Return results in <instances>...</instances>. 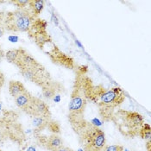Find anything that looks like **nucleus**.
<instances>
[{"instance_id": "4", "label": "nucleus", "mask_w": 151, "mask_h": 151, "mask_svg": "<svg viewBox=\"0 0 151 151\" xmlns=\"http://www.w3.org/2000/svg\"><path fill=\"white\" fill-rule=\"evenodd\" d=\"M76 134L83 151H101L105 146V132L87 120Z\"/></svg>"}, {"instance_id": "3", "label": "nucleus", "mask_w": 151, "mask_h": 151, "mask_svg": "<svg viewBox=\"0 0 151 151\" xmlns=\"http://www.w3.org/2000/svg\"><path fill=\"white\" fill-rule=\"evenodd\" d=\"M125 100V94L119 87L105 89L95 104L98 105L99 113L104 122L111 121L112 116L118 108Z\"/></svg>"}, {"instance_id": "27", "label": "nucleus", "mask_w": 151, "mask_h": 151, "mask_svg": "<svg viewBox=\"0 0 151 151\" xmlns=\"http://www.w3.org/2000/svg\"><path fill=\"white\" fill-rule=\"evenodd\" d=\"M0 151H2V150H0Z\"/></svg>"}, {"instance_id": "11", "label": "nucleus", "mask_w": 151, "mask_h": 151, "mask_svg": "<svg viewBox=\"0 0 151 151\" xmlns=\"http://www.w3.org/2000/svg\"><path fill=\"white\" fill-rule=\"evenodd\" d=\"M29 115L33 116H46L50 117V111L49 107L44 101L38 98H33V102L29 112Z\"/></svg>"}, {"instance_id": "9", "label": "nucleus", "mask_w": 151, "mask_h": 151, "mask_svg": "<svg viewBox=\"0 0 151 151\" xmlns=\"http://www.w3.org/2000/svg\"><path fill=\"white\" fill-rule=\"evenodd\" d=\"M47 55L49 56L50 60L54 64L63 67L67 69H76L77 66L73 58L68 55L64 52H62L58 47L53 45L52 47L47 52Z\"/></svg>"}, {"instance_id": "12", "label": "nucleus", "mask_w": 151, "mask_h": 151, "mask_svg": "<svg viewBox=\"0 0 151 151\" xmlns=\"http://www.w3.org/2000/svg\"><path fill=\"white\" fill-rule=\"evenodd\" d=\"M33 98L34 97L31 96V94L28 91H25L24 93H21L20 95L15 98V102H16V105L20 109H22L23 111L29 114L31 105H32V102H33Z\"/></svg>"}, {"instance_id": "23", "label": "nucleus", "mask_w": 151, "mask_h": 151, "mask_svg": "<svg viewBox=\"0 0 151 151\" xmlns=\"http://www.w3.org/2000/svg\"><path fill=\"white\" fill-rule=\"evenodd\" d=\"M56 151H74L72 149H70V148H68V147H64V146H62L61 148H60L58 150Z\"/></svg>"}, {"instance_id": "16", "label": "nucleus", "mask_w": 151, "mask_h": 151, "mask_svg": "<svg viewBox=\"0 0 151 151\" xmlns=\"http://www.w3.org/2000/svg\"><path fill=\"white\" fill-rule=\"evenodd\" d=\"M50 121V117L46 116H33L32 124L37 130L41 131L47 127L48 122Z\"/></svg>"}, {"instance_id": "17", "label": "nucleus", "mask_w": 151, "mask_h": 151, "mask_svg": "<svg viewBox=\"0 0 151 151\" xmlns=\"http://www.w3.org/2000/svg\"><path fill=\"white\" fill-rule=\"evenodd\" d=\"M141 138L146 140H151V127L149 124H143L139 129V133H138Z\"/></svg>"}, {"instance_id": "2", "label": "nucleus", "mask_w": 151, "mask_h": 151, "mask_svg": "<svg viewBox=\"0 0 151 151\" xmlns=\"http://www.w3.org/2000/svg\"><path fill=\"white\" fill-rule=\"evenodd\" d=\"M111 121L124 137L134 138L138 136L140 128L144 124V117L137 111L118 109Z\"/></svg>"}, {"instance_id": "18", "label": "nucleus", "mask_w": 151, "mask_h": 151, "mask_svg": "<svg viewBox=\"0 0 151 151\" xmlns=\"http://www.w3.org/2000/svg\"><path fill=\"white\" fill-rule=\"evenodd\" d=\"M47 128L49 129L50 131L54 132L55 134L60 133V124H59L57 122L53 121V120H50V121L48 122Z\"/></svg>"}, {"instance_id": "14", "label": "nucleus", "mask_w": 151, "mask_h": 151, "mask_svg": "<svg viewBox=\"0 0 151 151\" xmlns=\"http://www.w3.org/2000/svg\"><path fill=\"white\" fill-rule=\"evenodd\" d=\"M44 4L45 2L42 0H29L28 5L29 10L35 18H37V17L42 13L44 8Z\"/></svg>"}, {"instance_id": "21", "label": "nucleus", "mask_w": 151, "mask_h": 151, "mask_svg": "<svg viewBox=\"0 0 151 151\" xmlns=\"http://www.w3.org/2000/svg\"><path fill=\"white\" fill-rule=\"evenodd\" d=\"M4 14L0 12V37H2L4 34V28L3 26V22H4Z\"/></svg>"}, {"instance_id": "1", "label": "nucleus", "mask_w": 151, "mask_h": 151, "mask_svg": "<svg viewBox=\"0 0 151 151\" xmlns=\"http://www.w3.org/2000/svg\"><path fill=\"white\" fill-rule=\"evenodd\" d=\"M87 105V99L85 96L81 86V71L80 67L76 68V79L71 93L68 105V120L71 127L75 133L86 121L85 111Z\"/></svg>"}, {"instance_id": "5", "label": "nucleus", "mask_w": 151, "mask_h": 151, "mask_svg": "<svg viewBox=\"0 0 151 151\" xmlns=\"http://www.w3.org/2000/svg\"><path fill=\"white\" fill-rule=\"evenodd\" d=\"M36 19L28 8L17 9L4 14L3 26L5 30L12 32L28 31L32 22Z\"/></svg>"}, {"instance_id": "25", "label": "nucleus", "mask_w": 151, "mask_h": 151, "mask_svg": "<svg viewBox=\"0 0 151 151\" xmlns=\"http://www.w3.org/2000/svg\"><path fill=\"white\" fill-rule=\"evenodd\" d=\"M4 76H3V74L0 73V91H1V87H2V86H3V84H4Z\"/></svg>"}, {"instance_id": "26", "label": "nucleus", "mask_w": 151, "mask_h": 151, "mask_svg": "<svg viewBox=\"0 0 151 151\" xmlns=\"http://www.w3.org/2000/svg\"><path fill=\"white\" fill-rule=\"evenodd\" d=\"M27 151H35V148H33V147H30V148L28 149V150Z\"/></svg>"}, {"instance_id": "10", "label": "nucleus", "mask_w": 151, "mask_h": 151, "mask_svg": "<svg viewBox=\"0 0 151 151\" xmlns=\"http://www.w3.org/2000/svg\"><path fill=\"white\" fill-rule=\"evenodd\" d=\"M64 91V86L62 84L58 81H54L51 80L50 81L47 82L46 84L42 86V93L43 97L47 99H53L59 93H62Z\"/></svg>"}, {"instance_id": "13", "label": "nucleus", "mask_w": 151, "mask_h": 151, "mask_svg": "<svg viewBox=\"0 0 151 151\" xmlns=\"http://www.w3.org/2000/svg\"><path fill=\"white\" fill-rule=\"evenodd\" d=\"M62 146H63V141L56 134H53L47 140L46 147L48 150L56 151Z\"/></svg>"}, {"instance_id": "6", "label": "nucleus", "mask_w": 151, "mask_h": 151, "mask_svg": "<svg viewBox=\"0 0 151 151\" xmlns=\"http://www.w3.org/2000/svg\"><path fill=\"white\" fill-rule=\"evenodd\" d=\"M47 25L46 21L36 18L32 22L28 30L29 38H31L41 49H43L47 44L52 42L51 36L47 31Z\"/></svg>"}, {"instance_id": "20", "label": "nucleus", "mask_w": 151, "mask_h": 151, "mask_svg": "<svg viewBox=\"0 0 151 151\" xmlns=\"http://www.w3.org/2000/svg\"><path fill=\"white\" fill-rule=\"evenodd\" d=\"M101 151H124V148L120 145H105Z\"/></svg>"}, {"instance_id": "24", "label": "nucleus", "mask_w": 151, "mask_h": 151, "mask_svg": "<svg viewBox=\"0 0 151 151\" xmlns=\"http://www.w3.org/2000/svg\"><path fill=\"white\" fill-rule=\"evenodd\" d=\"M5 56V53L3 51V49L1 48V47H0V62L2 61V60H3V58Z\"/></svg>"}, {"instance_id": "19", "label": "nucleus", "mask_w": 151, "mask_h": 151, "mask_svg": "<svg viewBox=\"0 0 151 151\" xmlns=\"http://www.w3.org/2000/svg\"><path fill=\"white\" fill-rule=\"evenodd\" d=\"M29 0H12L11 1V3L15 4L18 9L27 8V6L29 5Z\"/></svg>"}, {"instance_id": "22", "label": "nucleus", "mask_w": 151, "mask_h": 151, "mask_svg": "<svg viewBox=\"0 0 151 151\" xmlns=\"http://www.w3.org/2000/svg\"><path fill=\"white\" fill-rule=\"evenodd\" d=\"M145 146H146L147 151H151V140H148V141H147Z\"/></svg>"}, {"instance_id": "15", "label": "nucleus", "mask_w": 151, "mask_h": 151, "mask_svg": "<svg viewBox=\"0 0 151 151\" xmlns=\"http://www.w3.org/2000/svg\"><path fill=\"white\" fill-rule=\"evenodd\" d=\"M25 91H27L25 86H23V83H21L20 81H11L9 83V92L14 99L17 96L20 95L21 93H24Z\"/></svg>"}, {"instance_id": "7", "label": "nucleus", "mask_w": 151, "mask_h": 151, "mask_svg": "<svg viewBox=\"0 0 151 151\" xmlns=\"http://www.w3.org/2000/svg\"><path fill=\"white\" fill-rule=\"evenodd\" d=\"M19 70L22 75L26 80L31 81L41 87L43 86L47 82L50 81L52 80L50 73L39 62L34 66L26 67Z\"/></svg>"}, {"instance_id": "8", "label": "nucleus", "mask_w": 151, "mask_h": 151, "mask_svg": "<svg viewBox=\"0 0 151 151\" xmlns=\"http://www.w3.org/2000/svg\"><path fill=\"white\" fill-rule=\"evenodd\" d=\"M5 57L9 62L17 66L19 69L34 66L38 63L30 55H29L23 48L11 49L5 53Z\"/></svg>"}]
</instances>
